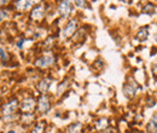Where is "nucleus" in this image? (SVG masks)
Listing matches in <instances>:
<instances>
[{
	"label": "nucleus",
	"instance_id": "nucleus-10",
	"mask_svg": "<svg viewBox=\"0 0 157 133\" xmlns=\"http://www.w3.org/2000/svg\"><path fill=\"white\" fill-rule=\"evenodd\" d=\"M50 85H51V81L48 79H42L38 84V90L42 93H46L48 91V88H50Z\"/></svg>",
	"mask_w": 157,
	"mask_h": 133
},
{
	"label": "nucleus",
	"instance_id": "nucleus-22",
	"mask_svg": "<svg viewBox=\"0 0 157 133\" xmlns=\"http://www.w3.org/2000/svg\"><path fill=\"white\" fill-rule=\"evenodd\" d=\"M7 2V0H0V4L1 5H4V4H6Z\"/></svg>",
	"mask_w": 157,
	"mask_h": 133
},
{
	"label": "nucleus",
	"instance_id": "nucleus-24",
	"mask_svg": "<svg viewBox=\"0 0 157 133\" xmlns=\"http://www.w3.org/2000/svg\"><path fill=\"white\" fill-rule=\"evenodd\" d=\"M32 2H35V1H39V0H30Z\"/></svg>",
	"mask_w": 157,
	"mask_h": 133
},
{
	"label": "nucleus",
	"instance_id": "nucleus-16",
	"mask_svg": "<svg viewBox=\"0 0 157 133\" xmlns=\"http://www.w3.org/2000/svg\"><path fill=\"white\" fill-rule=\"evenodd\" d=\"M22 120L24 121V122H30L32 120H33V115L30 114V113H24V114L22 115Z\"/></svg>",
	"mask_w": 157,
	"mask_h": 133
},
{
	"label": "nucleus",
	"instance_id": "nucleus-25",
	"mask_svg": "<svg viewBox=\"0 0 157 133\" xmlns=\"http://www.w3.org/2000/svg\"><path fill=\"white\" fill-rule=\"evenodd\" d=\"M156 39H157V33H156Z\"/></svg>",
	"mask_w": 157,
	"mask_h": 133
},
{
	"label": "nucleus",
	"instance_id": "nucleus-1",
	"mask_svg": "<svg viewBox=\"0 0 157 133\" xmlns=\"http://www.w3.org/2000/svg\"><path fill=\"white\" fill-rule=\"evenodd\" d=\"M17 107H18L17 100H11L10 103H6V104L2 107V113H1V114H2V119L6 120V121L15 119L13 113L16 111Z\"/></svg>",
	"mask_w": 157,
	"mask_h": 133
},
{
	"label": "nucleus",
	"instance_id": "nucleus-11",
	"mask_svg": "<svg viewBox=\"0 0 157 133\" xmlns=\"http://www.w3.org/2000/svg\"><path fill=\"white\" fill-rule=\"evenodd\" d=\"M82 128V123L81 122H74L68 127V132L69 133H80Z\"/></svg>",
	"mask_w": 157,
	"mask_h": 133
},
{
	"label": "nucleus",
	"instance_id": "nucleus-14",
	"mask_svg": "<svg viewBox=\"0 0 157 133\" xmlns=\"http://www.w3.org/2000/svg\"><path fill=\"white\" fill-rule=\"evenodd\" d=\"M44 128H45V122H38L35 125V127L33 128V132L32 133H42L44 132Z\"/></svg>",
	"mask_w": 157,
	"mask_h": 133
},
{
	"label": "nucleus",
	"instance_id": "nucleus-21",
	"mask_svg": "<svg viewBox=\"0 0 157 133\" xmlns=\"http://www.w3.org/2000/svg\"><path fill=\"white\" fill-rule=\"evenodd\" d=\"M5 16H6V14H5V11H1V19L5 18Z\"/></svg>",
	"mask_w": 157,
	"mask_h": 133
},
{
	"label": "nucleus",
	"instance_id": "nucleus-17",
	"mask_svg": "<svg viewBox=\"0 0 157 133\" xmlns=\"http://www.w3.org/2000/svg\"><path fill=\"white\" fill-rule=\"evenodd\" d=\"M143 12L145 14H151V12H155V7L152 5H146L144 9H143Z\"/></svg>",
	"mask_w": 157,
	"mask_h": 133
},
{
	"label": "nucleus",
	"instance_id": "nucleus-23",
	"mask_svg": "<svg viewBox=\"0 0 157 133\" xmlns=\"http://www.w3.org/2000/svg\"><path fill=\"white\" fill-rule=\"evenodd\" d=\"M7 133H16V132H15V131H9Z\"/></svg>",
	"mask_w": 157,
	"mask_h": 133
},
{
	"label": "nucleus",
	"instance_id": "nucleus-9",
	"mask_svg": "<svg viewBox=\"0 0 157 133\" xmlns=\"http://www.w3.org/2000/svg\"><path fill=\"white\" fill-rule=\"evenodd\" d=\"M146 130L149 133H157V114H155L151 117L150 122L147 123Z\"/></svg>",
	"mask_w": 157,
	"mask_h": 133
},
{
	"label": "nucleus",
	"instance_id": "nucleus-15",
	"mask_svg": "<svg viewBox=\"0 0 157 133\" xmlns=\"http://www.w3.org/2000/svg\"><path fill=\"white\" fill-rule=\"evenodd\" d=\"M106 126H108V122H106L105 119H100V120H98V121L96 122V127L99 128V130H103V128H105Z\"/></svg>",
	"mask_w": 157,
	"mask_h": 133
},
{
	"label": "nucleus",
	"instance_id": "nucleus-20",
	"mask_svg": "<svg viewBox=\"0 0 157 133\" xmlns=\"http://www.w3.org/2000/svg\"><path fill=\"white\" fill-rule=\"evenodd\" d=\"M6 59H7V55H6L5 50L1 47V62H2V63H5V62H6Z\"/></svg>",
	"mask_w": 157,
	"mask_h": 133
},
{
	"label": "nucleus",
	"instance_id": "nucleus-12",
	"mask_svg": "<svg viewBox=\"0 0 157 133\" xmlns=\"http://www.w3.org/2000/svg\"><path fill=\"white\" fill-rule=\"evenodd\" d=\"M42 16H44V10H42V7H36V9H34L33 12H32V17L34 19H40Z\"/></svg>",
	"mask_w": 157,
	"mask_h": 133
},
{
	"label": "nucleus",
	"instance_id": "nucleus-19",
	"mask_svg": "<svg viewBox=\"0 0 157 133\" xmlns=\"http://www.w3.org/2000/svg\"><path fill=\"white\" fill-rule=\"evenodd\" d=\"M74 2H75V5H76L78 7H85V6H86L85 0H74Z\"/></svg>",
	"mask_w": 157,
	"mask_h": 133
},
{
	"label": "nucleus",
	"instance_id": "nucleus-2",
	"mask_svg": "<svg viewBox=\"0 0 157 133\" xmlns=\"http://www.w3.org/2000/svg\"><path fill=\"white\" fill-rule=\"evenodd\" d=\"M38 109L40 113H46L50 109V100L48 97L45 95H42L38 100Z\"/></svg>",
	"mask_w": 157,
	"mask_h": 133
},
{
	"label": "nucleus",
	"instance_id": "nucleus-3",
	"mask_svg": "<svg viewBox=\"0 0 157 133\" xmlns=\"http://www.w3.org/2000/svg\"><path fill=\"white\" fill-rule=\"evenodd\" d=\"M53 62H55V58H53V56H51V55H45L44 57L36 59L35 64H36L39 68H46V67L51 65Z\"/></svg>",
	"mask_w": 157,
	"mask_h": 133
},
{
	"label": "nucleus",
	"instance_id": "nucleus-6",
	"mask_svg": "<svg viewBox=\"0 0 157 133\" xmlns=\"http://www.w3.org/2000/svg\"><path fill=\"white\" fill-rule=\"evenodd\" d=\"M136 91H137V85H136V82H133V84H126V85L123 86V93H124L126 97H128V98L134 97Z\"/></svg>",
	"mask_w": 157,
	"mask_h": 133
},
{
	"label": "nucleus",
	"instance_id": "nucleus-5",
	"mask_svg": "<svg viewBox=\"0 0 157 133\" xmlns=\"http://www.w3.org/2000/svg\"><path fill=\"white\" fill-rule=\"evenodd\" d=\"M59 12L62 14L63 17L69 16V14L71 12V5H70V0H63L59 5Z\"/></svg>",
	"mask_w": 157,
	"mask_h": 133
},
{
	"label": "nucleus",
	"instance_id": "nucleus-8",
	"mask_svg": "<svg viewBox=\"0 0 157 133\" xmlns=\"http://www.w3.org/2000/svg\"><path fill=\"white\" fill-rule=\"evenodd\" d=\"M30 6H32L30 0H17L16 2V9L20 11H27L30 9Z\"/></svg>",
	"mask_w": 157,
	"mask_h": 133
},
{
	"label": "nucleus",
	"instance_id": "nucleus-7",
	"mask_svg": "<svg viewBox=\"0 0 157 133\" xmlns=\"http://www.w3.org/2000/svg\"><path fill=\"white\" fill-rule=\"evenodd\" d=\"M35 107V100L33 98H25L22 103V110L25 113H30Z\"/></svg>",
	"mask_w": 157,
	"mask_h": 133
},
{
	"label": "nucleus",
	"instance_id": "nucleus-13",
	"mask_svg": "<svg viewBox=\"0 0 157 133\" xmlns=\"http://www.w3.org/2000/svg\"><path fill=\"white\" fill-rule=\"evenodd\" d=\"M147 35H149L147 28H141V29H140V30L138 32V39H139V40H141V41L146 40V38H147Z\"/></svg>",
	"mask_w": 157,
	"mask_h": 133
},
{
	"label": "nucleus",
	"instance_id": "nucleus-18",
	"mask_svg": "<svg viewBox=\"0 0 157 133\" xmlns=\"http://www.w3.org/2000/svg\"><path fill=\"white\" fill-rule=\"evenodd\" d=\"M67 85H68V82H67V81H63V82L59 85L58 91H57V95H60V93H62V91H63V90L67 87Z\"/></svg>",
	"mask_w": 157,
	"mask_h": 133
},
{
	"label": "nucleus",
	"instance_id": "nucleus-4",
	"mask_svg": "<svg viewBox=\"0 0 157 133\" xmlns=\"http://www.w3.org/2000/svg\"><path fill=\"white\" fill-rule=\"evenodd\" d=\"M75 29H76V21L73 19V21H70V22L68 23V25L65 27V29L62 32V37H63V38H68V37L73 35L74 32H75Z\"/></svg>",
	"mask_w": 157,
	"mask_h": 133
}]
</instances>
